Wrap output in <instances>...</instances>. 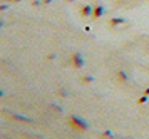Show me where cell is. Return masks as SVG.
Listing matches in <instances>:
<instances>
[{
  "mask_svg": "<svg viewBox=\"0 0 149 139\" xmlns=\"http://www.w3.org/2000/svg\"><path fill=\"white\" fill-rule=\"evenodd\" d=\"M69 122H70V126L74 127V129H81V131H87V122L86 121H82L81 117H77V116H70L69 117Z\"/></svg>",
  "mask_w": 149,
  "mask_h": 139,
  "instance_id": "obj_1",
  "label": "cell"
},
{
  "mask_svg": "<svg viewBox=\"0 0 149 139\" xmlns=\"http://www.w3.org/2000/svg\"><path fill=\"white\" fill-rule=\"evenodd\" d=\"M70 62H72V66L77 67V69H81V67L84 66V59H82L81 54H74V55H72V59H70Z\"/></svg>",
  "mask_w": 149,
  "mask_h": 139,
  "instance_id": "obj_2",
  "label": "cell"
},
{
  "mask_svg": "<svg viewBox=\"0 0 149 139\" xmlns=\"http://www.w3.org/2000/svg\"><path fill=\"white\" fill-rule=\"evenodd\" d=\"M102 13H104V8L99 5V7H95V8H94V13H92V17H94V19H97V17H101Z\"/></svg>",
  "mask_w": 149,
  "mask_h": 139,
  "instance_id": "obj_3",
  "label": "cell"
},
{
  "mask_svg": "<svg viewBox=\"0 0 149 139\" xmlns=\"http://www.w3.org/2000/svg\"><path fill=\"white\" fill-rule=\"evenodd\" d=\"M14 119H17V121H22V122H30V119L29 117H24V116H19V114H10Z\"/></svg>",
  "mask_w": 149,
  "mask_h": 139,
  "instance_id": "obj_4",
  "label": "cell"
},
{
  "mask_svg": "<svg viewBox=\"0 0 149 139\" xmlns=\"http://www.w3.org/2000/svg\"><path fill=\"white\" fill-rule=\"evenodd\" d=\"M117 79L122 80V82H127L129 77H127V74H126V72H117Z\"/></svg>",
  "mask_w": 149,
  "mask_h": 139,
  "instance_id": "obj_5",
  "label": "cell"
},
{
  "mask_svg": "<svg viewBox=\"0 0 149 139\" xmlns=\"http://www.w3.org/2000/svg\"><path fill=\"white\" fill-rule=\"evenodd\" d=\"M89 13H92V7L86 5L84 8H82V15H89Z\"/></svg>",
  "mask_w": 149,
  "mask_h": 139,
  "instance_id": "obj_6",
  "label": "cell"
},
{
  "mask_svg": "<svg viewBox=\"0 0 149 139\" xmlns=\"http://www.w3.org/2000/svg\"><path fill=\"white\" fill-rule=\"evenodd\" d=\"M146 101H148V96H142V97H141L139 101H137V102H139V104H144Z\"/></svg>",
  "mask_w": 149,
  "mask_h": 139,
  "instance_id": "obj_7",
  "label": "cell"
},
{
  "mask_svg": "<svg viewBox=\"0 0 149 139\" xmlns=\"http://www.w3.org/2000/svg\"><path fill=\"white\" fill-rule=\"evenodd\" d=\"M121 22H122L121 19H112V20H111V24H112V25H116V24H121Z\"/></svg>",
  "mask_w": 149,
  "mask_h": 139,
  "instance_id": "obj_8",
  "label": "cell"
},
{
  "mask_svg": "<svg viewBox=\"0 0 149 139\" xmlns=\"http://www.w3.org/2000/svg\"><path fill=\"white\" fill-rule=\"evenodd\" d=\"M144 96H149V87L146 89V91H144Z\"/></svg>",
  "mask_w": 149,
  "mask_h": 139,
  "instance_id": "obj_9",
  "label": "cell"
},
{
  "mask_svg": "<svg viewBox=\"0 0 149 139\" xmlns=\"http://www.w3.org/2000/svg\"><path fill=\"white\" fill-rule=\"evenodd\" d=\"M2 96H3V92H2V91H0V97H2Z\"/></svg>",
  "mask_w": 149,
  "mask_h": 139,
  "instance_id": "obj_10",
  "label": "cell"
},
{
  "mask_svg": "<svg viewBox=\"0 0 149 139\" xmlns=\"http://www.w3.org/2000/svg\"><path fill=\"white\" fill-rule=\"evenodd\" d=\"M0 27H2V22H0Z\"/></svg>",
  "mask_w": 149,
  "mask_h": 139,
  "instance_id": "obj_11",
  "label": "cell"
}]
</instances>
